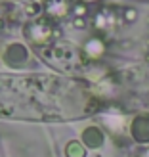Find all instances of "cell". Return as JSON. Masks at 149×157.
<instances>
[{
    "instance_id": "1",
    "label": "cell",
    "mask_w": 149,
    "mask_h": 157,
    "mask_svg": "<svg viewBox=\"0 0 149 157\" xmlns=\"http://www.w3.org/2000/svg\"><path fill=\"white\" fill-rule=\"evenodd\" d=\"M132 132L138 140H149V117H140L132 124Z\"/></svg>"
},
{
    "instance_id": "2",
    "label": "cell",
    "mask_w": 149,
    "mask_h": 157,
    "mask_svg": "<svg viewBox=\"0 0 149 157\" xmlns=\"http://www.w3.org/2000/svg\"><path fill=\"white\" fill-rule=\"evenodd\" d=\"M84 142L88 144L90 147H98L99 144H101V140H103V136H101V132L99 130H96V128H88L84 132Z\"/></svg>"
},
{
    "instance_id": "3",
    "label": "cell",
    "mask_w": 149,
    "mask_h": 157,
    "mask_svg": "<svg viewBox=\"0 0 149 157\" xmlns=\"http://www.w3.org/2000/svg\"><path fill=\"white\" fill-rule=\"evenodd\" d=\"M67 155L69 157H84V147L78 142H71L67 146Z\"/></svg>"
}]
</instances>
